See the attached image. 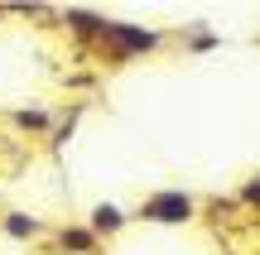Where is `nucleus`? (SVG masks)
<instances>
[{
  "label": "nucleus",
  "mask_w": 260,
  "mask_h": 255,
  "mask_svg": "<svg viewBox=\"0 0 260 255\" xmlns=\"http://www.w3.org/2000/svg\"><path fill=\"white\" fill-rule=\"evenodd\" d=\"M159 44H164L159 29H140V24H125V19H106L102 39H96V48H102L111 63H125V58H140V53H154Z\"/></svg>",
  "instance_id": "1"
},
{
  "label": "nucleus",
  "mask_w": 260,
  "mask_h": 255,
  "mask_svg": "<svg viewBox=\"0 0 260 255\" xmlns=\"http://www.w3.org/2000/svg\"><path fill=\"white\" fill-rule=\"evenodd\" d=\"M193 217H198V202L183 188H159L135 207V222H149V227H183Z\"/></svg>",
  "instance_id": "2"
},
{
  "label": "nucleus",
  "mask_w": 260,
  "mask_h": 255,
  "mask_svg": "<svg viewBox=\"0 0 260 255\" xmlns=\"http://www.w3.org/2000/svg\"><path fill=\"white\" fill-rule=\"evenodd\" d=\"M125 212L116 207V202H92V212H87V231H92L96 241H111V236H121L125 231Z\"/></svg>",
  "instance_id": "3"
},
{
  "label": "nucleus",
  "mask_w": 260,
  "mask_h": 255,
  "mask_svg": "<svg viewBox=\"0 0 260 255\" xmlns=\"http://www.w3.org/2000/svg\"><path fill=\"white\" fill-rule=\"evenodd\" d=\"M53 241H58L63 255H96V246H102V241L87 231V222H63V227L53 231Z\"/></svg>",
  "instance_id": "4"
},
{
  "label": "nucleus",
  "mask_w": 260,
  "mask_h": 255,
  "mask_svg": "<svg viewBox=\"0 0 260 255\" xmlns=\"http://www.w3.org/2000/svg\"><path fill=\"white\" fill-rule=\"evenodd\" d=\"M0 231H5L10 241H39L48 227H44V217H34V212L10 207V212H0Z\"/></svg>",
  "instance_id": "5"
},
{
  "label": "nucleus",
  "mask_w": 260,
  "mask_h": 255,
  "mask_svg": "<svg viewBox=\"0 0 260 255\" xmlns=\"http://www.w3.org/2000/svg\"><path fill=\"white\" fill-rule=\"evenodd\" d=\"M58 19L68 24V34H73V39H87V44H96L102 29H106V15H92V10H63Z\"/></svg>",
  "instance_id": "6"
},
{
  "label": "nucleus",
  "mask_w": 260,
  "mask_h": 255,
  "mask_svg": "<svg viewBox=\"0 0 260 255\" xmlns=\"http://www.w3.org/2000/svg\"><path fill=\"white\" fill-rule=\"evenodd\" d=\"M10 125L24 135H48L53 130V111H44V106H15L10 111Z\"/></svg>",
  "instance_id": "7"
},
{
  "label": "nucleus",
  "mask_w": 260,
  "mask_h": 255,
  "mask_svg": "<svg viewBox=\"0 0 260 255\" xmlns=\"http://www.w3.org/2000/svg\"><path fill=\"white\" fill-rule=\"evenodd\" d=\"M241 202H246V207H260V178H251L241 188Z\"/></svg>",
  "instance_id": "8"
},
{
  "label": "nucleus",
  "mask_w": 260,
  "mask_h": 255,
  "mask_svg": "<svg viewBox=\"0 0 260 255\" xmlns=\"http://www.w3.org/2000/svg\"><path fill=\"white\" fill-rule=\"evenodd\" d=\"M217 44V34H193V39H188V48H212Z\"/></svg>",
  "instance_id": "9"
},
{
  "label": "nucleus",
  "mask_w": 260,
  "mask_h": 255,
  "mask_svg": "<svg viewBox=\"0 0 260 255\" xmlns=\"http://www.w3.org/2000/svg\"><path fill=\"white\" fill-rule=\"evenodd\" d=\"M53 255H63V250H53Z\"/></svg>",
  "instance_id": "10"
}]
</instances>
